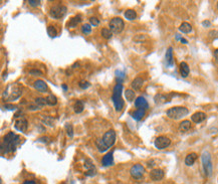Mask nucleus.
Segmentation results:
<instances>
[{
	"label": "nucleus",
	"instance_id": "f257e3e1",
	"mask_svg": "<svg viewBox=\"0 0 218 184\" xmlns=\"http://www.w3.org/2000/svg\"><path fill=\"white\" fill-rule=\"evenodd\" d=\"M19 142H20V136L15 135L13 132H9L6 134L3 137V141L1 143V155L4 156L14 152Z\"/></svg>",
	"mask_w": 218,
	"mask_h": 184
},
{
	"label": "nucleus",
	"instance_id": "f03ea898",
	"mask_svg": "<svg viewBox=\"0 0 218 184\" xmlns=\"http://www.w3.org/2000/svg\"><path fill=\"white\" fill-rule=\"evenodd\" d=\"M116 142V132L115 130H111L107 131L106 133L104 134L103 138L102 139H98L96 141V145L98 147V150L100 152L104 153L109 149L110 147H112L113 145L115 144Z\"/></svg>",
	"mask_w": 218,
	"mask_h": 184
},
{
	"label": "nucleus",
	"instance_id": "7ed1b4c3",
	"mask_svg": "<svg viewBox=\"0 0 218 184\" xmlns=\"http://www.w3.org/2000/svg\"><path fill=\"white\" fill-rule=\"evenodd\" d=\"M122 92H123V85L122 84H117L114 88L113 91V96H112V100L114 103L115 109L117 112L122 111L124 108V100L122 99Z\"/></svg>",
	"mask_w": 218,
	"mask_h": 184
},
{
	"label": "nucleus",
	"instance_id": "20e7f679",
	"mask_svg": "<svg viewBox=\"0 0 218 184\" xmlns=\"http://www.w3.org/2000/svg\"><path fill=\"white\" fill-rule=\"evenodd\" d=\"M188 113H189L188 109L185 108V107H173V108H170L166 112V115L170 119L179 120L181 118L187 116Z\"/></svg>",
	"mask_w": 218,
	"mask_h": 184
},
{
	"label": "nucleus",
	"instance_id": "39448f33",
	"mask_svg": "<svg viewBox=\"0 0 218 184\" xmlns=\"http://www.w3.org/2000/svg\"><path fill=\"white\" fill-rule=\"evenodd\" d=\"M201 160H202V165H203V170L204 173L207 177H210L212 175V171H213V167H212V159L211 155L208 151H204L201 155Z\"/></svg>",
	"mask_w": 218,
	"mask_h": 184
},
{
	"label": "nucleus",
	"instance_id": "423d86ee",
	"mask_svg": "<svg viewBox=\"0 0 218 184\" xmlns=\"http://www.w3.org/2000/svg\"><path fill=\"white\" fill-rule=\"evenodd\" d=\"M109 26L113 33H121L123 31L124 27H125V22H124L122 18L115 17L110 21Z\"/></svg>",
	"mask_w": 218,
	"mask_h": 184
},
{
	"label": "nucleus",
	"instance_id": "0eeeda50",
	"mask_svg": "<svg viewBox=\"0 0 218 184\" xmlns=\"http://www.w3.org/2000/svg\"><path fill=\"white\" fill-rule=\"evenodd\" d=\"M67 8L65 7V5L57 4L50 8L49 13H50V16L52 18L59 19V18H62L63 16L67 14Z\"/></svg>",
	"mask_w": 218,
	"mask_h": 184
},
{
	"label": "nucleus",
	"instance_id": "6e6552de",
	"mask_svg": "<svg viewBox=\"0 0 218 184\" xmlns=\"http://www.w3.org/2000/svg\"><path fill=\"white\" fill-rule=\"evenodd\" d=\"M130 173H131L132 177L136 178V179H140V178H142L143 175H144L145 168H144V166H142L141 164H135V165L131 167Z\"/></svg>",
	"mask_w": 218,
	"mask_h": 184
},
{
	"label": "nucleus",
	"instance_id": "1a4fd4ad",
	"mask_svg": "<svg viewBox=\"0 0 218 184\" xmlns=\"http://www.w3.org/2000/svg\"><path fill=\"white\" fill-rule=\"evenodd\" d=\"M154 144H155V147L157 148V149L162 150V149H165V148H167L168 146H169V145L171 144V140L166 136H159L158 138H156Z\"/></svg>",
	"mask_w": 218,
	"mask_h": 184
},
{
	"label": "nucleus",
	"instance_id": "9d476101",
	"mask_svg": "<svg viewBox=\"0 0 218 184\" xmlns=\"http://www.w3.org/2000/svg\"><path fill=\"white\" fill-rule=\"evenodd\" d=\"M85 169H87V172L85 173L87 176H93V175L96 174V166L93 165V163L90 159H87V160L85 161Z\"/></svg>",
	"mask_w": 218,
	"mask_h": 184
},
{
	"label": "nucleus",
	"instance_id": "9b49d317",
	"mask_svg": "<svg viewBox=\"0 0 218 184\" xmlns=\"http://www.w3.org/2000/svg\"><path fill=\"white\" fill-rule=\"evenodd\" d=\"M27 126H28L27 120L24 119V118H20V119L16 120V122L14 124V128L19 132H25L27 129Z\"/></svg>",
	"mask_w": 218,
	"mask_h": 184
},
{
	"label": "nucleus",
	"instance_id": "f8f14e48",
	"mask_svg": "<svg viewBox=\"0 0 218 184\" xmlns=\"http://www.w3.org/2000/svg\"><path fill=\"white\" fill-rule=\"evenodd\" d=\"M150 177L153 181H160L164 178V171L159 168L153 169L150 172Z\"/></svg>",
	"mask_w": 218,
	"mask_h": 184
},
{
	"label": "nucleus",
	"instance_id": "ddd939ff",
	"mask_svg": "<svg viewBox=\"0 0 218 184\" xmlns=\"http://www.w3.org/2000/svg\"><path fill=\"white\" fill-rule=\"evenodd\" d=\"M114 152L111 151L110 153H108L103 157V160H102V164L104 166H113L114 165Z\"/></svg>",
	"mask_w": 218,
	"mask_h": 184
},
{
	"label": "nucleus",
	"instance_id": "4468645a",
	"mask_svg": "<svg viewBox=\"0 0 218 184\" xmlns=\"http://www.w3.org/2000/svg\"><path fill=\"white\" fill-rule=\"evenodd\" d=\"M135 106L137 107L138 109H145L147 110L149 108V104L147 100L144 97H138L135 101Z\"/></svg>",
	"mask_w": 218,
	"mask_h": 184
},
{
	"label": "nucleus",
	"instance_id": "2eb2a0df",
	"mask_svg": "<svg viewBox=\"0 0 218 184\" xmlns=\"http://www.w3.org/2000/svg\"><path fill=\"white\" fill-rule=\"evenodd\" d=\"M165 59H166V64L169 68H172L174 65V59H173V48L170 47L167 49L166 56H165Z\"/></svg>",
	"mask_w": 218,
	"mask_h": 184
},
{
	"label": "nucleus",
	"instance_id": "dca6fc26",
	"mask_svg": "<svg viewBox=\"0 0 218 184\" xmlns=\"http://www.w3.org/2000/svg\"><path fill=\"white\" fill-rule=\"evenodd\" d=\"M34 88L35 90H37L40 93H45L47 90V85L45 84V82L41 81V79H37L34 82Z\"/></svg>",
	"mask_w": 218,
	"mask_h": 184
},
{
	"label": "nucleus",
	"instance_id": "f3484780",
	"mask_svg": "<svg viewBox=\"0 0 218 184\" xmlns=\"http://www.w3.org/2000/svg\"><path fill=\"white\" fill-rule=\"evenodd\" d=\"M206 119V114L203 112H196L191 116V120L194 123H201Z\"/></svg>",
	"mask_w": 218,
	"mask_h": 184
},
{
	"label": "nucleus",
	"instance_id": "a211bd4d",
	"mask_svg": "<svg viewBox=\"0 0 218 184\" xmlns=\"http://www.w3.org/2000/svg\"><path fill=\"white\" fill-rule=\"evenodd\" d=\"M179 70H180V73H181L182 78H187V76H189L190 68H189V65L185 62H182L180 64V65H179Z\"/></svg>",
	"mask_w": 218,
	"mask_h": 184
},
{
	"label": "nucleus",
	"instance_id": "6ab92c4d",
	"mask_svg": "<svg viewBox=\"0 0 218 184\" xmlns=\"http://www.w3.org/2000/svg\"><path fill=\"white\" fill-rule=\"evenodd\" d=\"M190 128H191V122L189 120H184L182 121L179 125V131L182 132V133H185V132L189 131Z\"/></svg>",
	"mask_w": 218,
	"mask_h": 184
},
{
	"label": "nucleus",
	"instance_id": "aec40b11",
	"mask_svg": "<svg viewBox=\"0 0 218 184\" xmlns=\"http://www.w3.org/2000/svg\"><path fill=\"white\" fill-rule=\"evenodd\" d=\"M196 159H197V154L196 153H190L185 158V164L187 166H192L194 164V162L196 161Z\"/></svg>",
	"mask_w": 218,
	"mask_h": 184
},
{
	"label": "nucleus",
	"instance_id": "412c9836",
	"mask_svg": "<svg viewBox=\"0 0 218 184\" xmlns=\"http://www.w3.org/2000/svg\"><path fill=\"white\" fill-rule=\"evenodd\" d=\"M145 114H146L145 109H138L134 112L133 114H132V117H133L136 121H140V120L143 119V117L145 116Z\"/></svg>",
	"mask_w": 218,
	"mask_h": 184
},
{
	"label": "nucleus",
	"instance_id": "4be33fe9",
	"mask_svg": "<svg viewBox=\"0 0 218 184\" xmlns=\"http://www.w3.org/2000/svg\"><path fill=\"white\" fill-rule=\"evenodd\" d=\"M143 83H144V81H143L141 78H136L133 82H132L131 86H132V88H133L135 91H138V90H140L141 88H142Z\"/></svg>",
	"mask_w": 218,
	"mask_h": 184
},
{
	"label": "nucleus",
	"instance_id": "5701e85b",
	"mask_svg": "<svg viewBox=\"0 0 218 184\" xmlns=\"http://www.w3.org/2000/svg\"><path fill=\"white\" fill-rule=\"evenodd\" d=\"M179 30H180L182 33H190L192 31V26L188 22H183L180 25V27H179Z\"/></svg>",
	"mask_w": 218,
	"mask_h": 184
},
{
	"label": "nucleus",
	"instance_id": "b1692460",
	"mask_svg": "<svg viewBox=\"0 0 218 184\" xmlns=\"http://www.w3.org/2000/svg\"><path fill=\"white\" fill-rule=\"evenodd\" d=\"M82 21V16L81 15H76L74 16L73 18L70 19V21L67 23V26L68 27H76L78 24Z\"/></svg>",
	"mask_w": 218,
	"mask_h": 184
},
{
	"label": "nucleus",
	"instance_id": "393cba45",
	"mask_svg": "<svg viewBox=\"0 0 218 184\" xmlns=\"http://www.w3.org/2000/svg\"><path fill=\"white\" fill-rule=\"evenodd\" d=\"M125 17H126V19H128V20H134V19H136V17H137V13L133 9H128V10H126V12H125Z\"/></svg>",
	"mask_w": 218,
	"mask_h": 184
},
{
	"label": "nucleus",
	"instance_id": "a878e982",
	"mask_svg": "<svg viewBox=\"0 0 218 184\" xmlns=\"http://www.w3.org/2000/svg\"><path fill=\"white\" fill-rule=\"evenodd\" d=\"M84 108H85L84 103H82V101H76V104H74L73 110H74V112H76V114H79V113H82V112L84 111Z\"/></svg>",
	"mask_w": 218,
	"mask_h": 184
},
{
	"label": "nucleus",
	"instance_id": "bb28decb",
	"mask_svg": "<svg viewBox=\"0 0 218 184\" xmlns=\"http://www.w3.org/2000/svg\"><path fill=\"white\" fill-rule=\"evenodd\" d=\"M116 76H117V82L118 84H122L126 79V75L123 70H116Z\"/></svg>",
	"mask_w": 218,
	"mask_h": 184
},
{
	"label": "nucleus",
	"instance_id": "cd10ccee",
	"mask_svg": "<svg viewBox=\"0 0 218 184\" xmlns=\"http://www.w3.org/2000/svg\"><path fill=\"white\" fill-rule=\"evenodd\" d=\"M154 100H155V103L156 104H164L167 102V97L164 95H161V94H158L155 96V98H154Z\"/></svg>",
	"mask_w": 218,
	"mask_h": 184
},
{
	"label": "nucleus",
	"instance_id": "c85d7f7f",
	"mask_svg": "<svg viewBox=\"0 0 218 184\" xmlns=\"http://www.w3.org/2000/svg\"><path fill=\"white\" fill-rule=\"evenodd\" d=\"M46 103H47V105H49V106H54V105H56V103H57V99L56 96L48 95L47 97H46Z\"/></svg>",
	"mask_w": 218,
	"mask_h": 184
},
{
	"label": "nucleus",
	"instance_id": "c756f323",
	"mask_svg": "<svg viewBox=\"0 0 218 184\" xmlns=\"http://www.w3.org/2000/svg\"><path fill=\"white\" fill-rule=\"evenodd\" d=\"M125 97L129 102H133L135 99V92L132 90H126L125 92Z\"/></svg>",
	"mask_w": 218,
	"mask_h": 184
},
{
	"label": "nucleus",
	"instance_id": "7c9ffc66",
	"mask_svg": "<svg viewBox=\"0 0 218 184\" xmlns=\"http://www.w3.org/2000/svg\"><path fill=\"white\" fill-rule=\"evenodd\" d=\"M102 35H103V37L106 38V39H110L113 35V32L111 31V29H109V28H103L102 29Z\"/></svg>",
	"mask_w": 218,
	"mask_h": 184
},
{
	"label": "nucleus",
	"instance_id": "2f4dec72",
	"mask_svg": "<svg viewBox=\"0 0 218 184\" xmlns=\"http://www.w3.org/2000/svg\"><path fill=\"white\" fill-rule=\"evenodd\" d=\"M47 33L50 37H56L57 35V31H56V29L54 28V26L49 25V26H47Z\"/></svg>",
	"mask_w": 218,
	"mask_h": 184
},
{
	"label": "nucleus",
	"instance_id": "473e14b6",
	"mask_svg": "<svg viewBox=\"0 0 218 184\" xmlns=\"http://www.w3.org/2000/svg\"><path fill=\"white\" fill-rule=\"evenodd\" d=\"M82 32L84 34H90L92 32V27H90V24L85 23L82 26Z\"/></svg>",
	"mask_w": 218,
	"mask_h": 184
},
{
	"label": "nucleus",
	"instance_id": "72a5a7b5",
	"mask_svg": "<svg viewBox=\"0 0 218 184\" xmlns=\"http://www.w3.org/2000/svg\"><path fill=\"white\" fill-rule=\"evenodd\" d=\"M65 130H67V134L68 137L73 138V127L71 124H67L65 125Z\"/></svg>",
	"mask_w": 218,
	"mask_h": 184
},
{
	"label": "nucleus",
	"instance_id": "f704fd0d",
	"mask_svg": "<svg viewBox=\"0 0 218 184\" xmlns=\"http://www.w3.org/2000/svg\"><path fill=\"white\" fill-rule=\"evenodd\" d=\"M43 123H45L46 125H48V126H50V127H52L54 124V120H53V118H51V117H45L44 119H43Z\"/></svg>",
	"mask_w": 218,
	"mask_h": 184
},
{
	"label": "nucleus",
	"instance_id": "c9c22d12",
	"mask_svg": "<svg viewBox=\"0 0 218 184\" xmlns=\"http://www.w3.org/2000/svg\"><path fill=\"white\" fill-rule=\"evenodd\" d=\"M35 104L37 106H45L46 104V99H42V98H37L35 99Z\"/></svg>",
	"mask_w": 218,
	"mask_h": 184
},
{
	"label": "nucleus",
	"instance_id": "e433bc0d",
	"mask_svg": "<svg viewBox=\"0 0 218 184\" xmlns=\"http://www.w3.org/2000/svg\"><path fill=\"white\" fill-rule=\"evenodd\" d=\"M79 86L81 87L82 90H85V89H87V88L90 86V84L89 83V82H87V81H81V82H79Z\"/></svg>",
	"mask_w": 218,
	"mask_h": 184
},
{
	"label": "nucleus",
	"instance_id": "4c0bfd02",
	"mask_svg": "<svg viewBox=\"0 0 218 184\" xmlns=\"http://www.w3.org/2000/svg\"><path fill=\"white\" fill-rule=\"evenodd\" d=\"M90 22L93 26H98L99 24H100V20H99L96 17H90Z\"/></svg>",
	"mask_w": 218,
	"mask_h": 184
},
{
	"label": "nucleus",
	"instance_id": "58836bf2",
	"mask_svg": "<svg viewBox=\"0 0 218 184\" xmlns=\"http://www.w3.org/2000/svg\"><path fill=\"white\" fill-rule=\"evenodd\" d=\"M28 3H29L30 6L37 7V6H39V5H40V1H39V0H29Z\"/></svg>",
	"mask_w": 218,
	"mask_h": 184
},
{
	"label": "nucleus",
	"instance_id": "ea45409f",
	"mask_svg": "<svg viewBox=\"0 0 218 184\" xmlns=\"http://www.w3.org/2000/svg\"><path fill=\"white\" fill-rule=\"evenodd\" d=\"M30 73H31V75H39V76L42 75V73L38 70H30Z\"/></svg>",
	"mask_w": 218,
	"mask_h": 184
},
{
	"label": "nucleus",
	"instance_id": "a19ab883",
	"mask_svg": "<svg viewBox=\"0 0 218 184\" xmlns=\"http://www.w3.org/2000/svg\"><path fill=\"white\" fill-rule=\"evenodd\" d=\"M202 25H203V26H205V27L210 26V21H208V20H204L203 22H202Z\"/></svg>",
	"mask_w": 218,
	"mask_h": 184
},
{
	"label": "nucleus",
	"instance_id": "79ce46f5",
	"mask_svg": "<svg viewBox=\"0 0 218 184\" xmlns=\"http://www.w3.org/2000/svg\"><path fill=\"white\" fill-rule=\"evenodd\" d=\"M22 184H36V183H35V181H33V180H26V181H24Z\"/></svg>",
	"mask_w": 218,
	"mask_h": 184
},
{
	"label": "nucleus",
	"instance_id": "37998d69",
	"mask_svg": "<svg viewBox=\"0 0 218 184\" xmlns=\"http://www.w3.org/2000/svg\"><path fill=\"white\" fill-rule=\"evenodd\" d=\"M214 57H215V60L218 62V48L214 50Z\"/></svg>",
	"mask_w": 218,
	"mask_h": 184
},
{
	"label": "nucleus",
	"instance_id": "c03bdc74",
	"mask_svg": "<svg viewBox=\"0 0 218 184\" xmlns=\"http://www.w3.org/2000/svg\"><path fill=\"white\" fill-rule=\"evenodd\" d=\"M6 108H7V109H9V110H14V109L16 108V107H15V106H8V105H7V106H6Z\"/></svg>",
	"mask_w": 218,
	"mask_h": 184
},
{
	"label": "nucleus",
	"instance_id": "a18cd8bd",
	"mask_svg": "<svg viewBox=\"0 0 218 184\" xmlns=\"http://www.w3.org/2000/svg\"><path fill=\"white\" fill-rule=\"evenodd\" d=\"M181 42H183L184 45H187V43H188V42H187L186 39H185V38H181V40H180Z\"/></svg>",
	"mask_w": 218,
	"mask_h": 184
},
{
	"label": "nucleus",
	"instance_id": "49530a36",
	"mask_svg": "<svg viewBox=\"0 0 218 184\" xmlns=\"http://www.w3.org/2000/svg\"><path fill=\"white\" fill-rule=\"evenodd\" d=\"M175 37H176V39H177V40H181V38H182L180 34H176Z\"/></svg>",
	"mask_w": 218,
	"mask_h": 184
},
{
	"label": "nucleus",
	"instance_id": "de8ad7c7",
	"mask_svg": "<svg viewBox=\"0 0 218 184\" xmlns=\"http://www.w3.org/2000/svg\"><path fill=\"white\" fill-rule=\"evenodd\" d=\"M62 89L65 90V91H67V85H62Z\"/></svg>",
	"mask_w": 218,
	"mask_h": 184
},
{
	"label": "nucleus",
	"instance_id": "09e8293b",
	"mask_svg": "<svg viewBox=\"0 0 218 184\" xmlns=\"http://www.w3.org/2000/svg\"><path fill=\"white\" fill-rule=\"evenodd\" d=\"M217 9H218V2H217Z\"/></svg>",
	"mask_w": 218,
	"mask_h": 184
}]
</instances>
